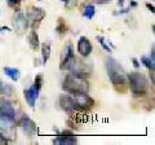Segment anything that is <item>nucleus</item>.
Wrapping results in <instances>:
<instances>
[{"label": "nucleus", "instance_id": "obj_1", "mask_svg": "<svg viewBox=\"0 0 155 145\" xmlns=\"http://www.w3.org/2000/svg\"><path fill=\"white\" fill-rule=\"evenodd\" d=\"M105 62L109 79L115 91L119 93H125L128 91V78L124 67L113 57H107Z\"/></svg>", "mask_w": 155, "mask_h": 145}, {"label": "nucleus", "instance_id": "obj_2", "mask_svg": "<svg viewBox=\"0 0 155 145\" xmlns=\"http://www.w3.org/2000/svg\"><path fill=\"white\" fill-rule=\"evenodd\" d=\"M62 89L71 95H87L89 93V83L84 76L67 74L62 82Z\"/></svg>", "mask_w": 155, "mask_h": 145}, {"label": "nucleus", "instance_id": "obj_3", "mask_svg": "<svg viewBox=\"0 0 155 145\" xmlns=\"http://www.w3.org/2000/svg\"><path fill=\"white\" fill-rule=\"evenodd\" d=\"M128 78V89L136 97H143L149 93V80L141 72H130Z\"/></svg>", "mask_w": 155, "mask_h": 145}, {"label": "nucleus", "instance_id": "obj_4", "mask_svg": "<svg viewBox=\"0 0 155 145\" xmlns=\"http://www.w3.org/2000/svg\"><path fill=\"white\" fill-rule=\"evenodd\" d=\"M16 118L0 114V144H7L16 139Z\"/></svg>", "mask_w": 155, "mask_h": 145}, {"label": "nucleus", "instance_id": "obj_5", "mask_svg": "<svg viewBox=\"0 0 155 145\" xmlns=\"http://www.w3.org/2000/svg\"><path fill=\"white\" fill-rule=\"evenodd\" d=\"M60 106L62 110H65L69 114H75V113H85V110H81L80 106L78 105V101L74 95L71 93H65L60 96Z\"/></svg>", "mask_w": 155, "mask_h": 145}, {"label": "nucleus", "instance_id": "obj_6", "mask_svg": "<svg viewBox=\"0 0 155 145\" xmlns=\"http://www.w3.org/2000/svg\"><path fill=\"white\" fill-rule=\"evenodd\" d=\"M76 60L75 53H74V47H72V43H67L65 46L64 51L61 53V61H60V69L67 71L71 69V66L74 65V62Z\"/></svg>", "mask_w": 155, "mask_h": 145}, {"label": "nucleus", "instance_id": "obj_7", "mask_svg": "<svg viewBox=\"0 0 155 145\" xmlns=\"http://www.w3.org/2000/svg\"><path fill=\"white\" fill-rule=\"evenodd\" d=\"M27 21H28V25L32 27V30H35L36 27H39L40 22L44 20L45 17V11L39 7H30L27 11Z\"/></svg>", "mask_w": 155, "mask_h": 145}, {"label": "nucleus", "instance_id": "obj_8", "mask_svg": "<svg viewBox=\"0 0 155 145\" xmlns=\"http://www.w3.org/2000/svg\"><path fill=\"white\" fill-rule=\"evenodd\" d=\"M12 25H13V30L16 31L18 35H22V34H25L28 29V21H27V17L23 14L22 12L17 11L14 13L13 16V20H12Z\"/></svg>", "mask_w": 155, "mask_h": 145}, {"label": "nucleus", "instance_id": "obj_9", "mask_svg": "<svg viewBox=\"0 0 155 145\" xmlns=\"http://www.w3.org/2000/svg\"><path fill=\"white\" fill-rule=\"evenodd\" d=\"M18 124L22 127L23 132H25V135H27V137H35L36 133H38V126L35 124V122H34L32 119H30L28 117H26V115H23V117L21 118V120L18 122Z\"/></svg>", "mask_w": 155, "mask_h": 145}, {"label": "nucleus", "instance_id": "obj_10", "mask_svg": "<svg viewBox=\"0 0 155 145\" xmlns=\"http://www.w3.org/2000/svg\"><path fill=\"white\" fill-rule=\"evenodd\" d=\"M53 144L58 145H75L78 144V139L71 131H64L62 133L57 135L53 140Z\"/></svg>", "mask_w": 155, "mask_h": 145}, {"label": "nucleus", "instance_id": "obj_11", "mask_svg": "<svg viewBox=\"0 0 155 145\" xmlns=\"http://www.w3.org/2000/svg\"><path fill=\"white\" fill-rule=\"evenodd\" d=\"M92 43L89 42V39L87 36H80L79 40H78V52L80 53L81 57H88L92 53Z\"/></svg>", "mask_w": 155, "mask_h": 145}, {"label": "nucleus", "instance_id": "obj_12", "mask_svg": "<svg viewBox=\"0 0 155 145\" xmlns=\"http://www.w3.org/2000/svg\"><path fill=\"white\" fill-rule=\"evenodd\" d=\"M39 92H40V91L36 89L34 86L23 91V97H25V100L27 101V104L30 105L31 108L35 106V103H36V100L39 97Z\"/></svg>", "mask_w": 155, "mask_h": 145}, {"label": "nucleus", "instance_id": "obj_13", "mask_svg": "<svg viewBox=\"0 0 155 145\" xmlns=\"http://www.w3.org/2000/svg\"><path fill=\"white\" fill-rule=\"evenodd\" d=\"M81 12H83V16L87 18V20H92V18L94 17V13H96V8L92 3H88V0H87V3L83 5V9H81Z\"/></svg>", "mask_w": 155, "mask_h": 145}, {"label": "nucleus", "instance_id": "obj_14", "mask_svg": "<svg viewBox=\"0 0 155 145\" xmlns=\"http://www.w3.org/2000/svg\"><path fill=\"white\" fill-rule=\"evenodd\" d=\"M56 31L58 35H61V36H64L65 34L69 31V26H67V23L65 21V18L64 17H60L57 20V26H56Z\"/></svg>", "mask_w": 155, "mask_h": 145}, {"label": "nucleus", "instance_id": "obj_15", "mask_svg": "<svg viewBox=\"0 0 155 145\" xmlns=\"http://www.w3.org/2000/svg\"><path fill=\"white\" fill-rule=\"evenodd\" d=\"M4 72H5V75L8 78H11L13 82H17L19 78H21V71L16 67H4Z\"/></svg>", "mask_w": 155, "mask_h": 145}, {"label": "nucleus", "instance_id": "obj_16", "mask_svg": "<svg viewBox=\"0 0 155 145\" xmlns=\"http://www.w3.org/2000/svg\"><path fill=\"white\" fill-rule=\"evenodd\" d=\"M28 44H30L31 49L36 51L39 46H40V42H39V35L35 30H31V32L28 34Z\"/></svg>", "mask_w": 155, "mask_h": 145}, {"label": "nucleus", "instance_id": "obj_17", "mask_svg": "<svg viewBox=\"0 0 155 145\" xmlns=\"http://www.w3.org/2000/svg\"><path fill=\"white\" fill-rule=\"evenodd\" d=\"M51 57V43L49 42H44L41 44V61L43 64H47L48 60Z\"/></svg>", "mask_w": 155, "mask_h": 145}, {"label": "nucleus", "instance_id": "obj_18", "mask_svg": "<svg viewBox=\"0 0 155 145\" xmlns=\"http://www.w3.org/2000/svg\"><path fill=\"white\" fill-rule=\"evenodd\" d=\"M13 93V88L12 86H9L8 83H5V82H3L2 79H0V95L3 96H9Z\"/></svg>", "mask_w": 155, "mask_h": 145}, {"label": "nucleus", "instance_id": "obj_19", "mask_svg": "<svg viewBox=\"0 0 155 145\" xmlns=\"http://www.w3.org/2000/svg\"><path fill=\"white\" fill-rule=\"evenodd\" d=\"M97 40H98V43L101 44V47H102V48H104V49H105L106 52H109V53H111V52H113V46H111V44H109L110 42L107 43V40H106L104 36H97Z\"/></svg>", "mask_w": 155, "mask_h": 145}, {"label": "nucleus", "instance_id": "obj_20", "mask_svg": "<svg viewBox=\"0 0 155 145\" xmlns=\"http://www.w3.org/2000/svg\"><path fill=\"white\" fill-rule=\"evenodd\" d=\"M141 62H142V64H143V65H145V66H146V67H147V69L150 70V72H154L155 62H153L151 60H150V59H149V57H147V56H142V57H141Z\"/></svg>", "mask_w": 155, "mask_h": 145}, {"label": "nucleus", "instance_id": "obj_21", "mask_svg": "<svg viewBox=\"0 0 155 145\" xmlns=\"http://www.w3.org/2000/svg\"><path fill=\"white\" fill-rule=\"evenodd\" d=\"M43 82H44V78H43V74H36L35 79H34V87L36 89L40 91L41 87H43Z\"/></svg>", "mask_w": 155, "mask_h": 145}, {"label": "nucleus", "instance_id": "obj_22", "mask_svg": "<svg viewBox=\"0 0 155 145\" xmlns=\"http://www.w3.org/2000/svg\"><path fill=\"white\" fill-rule=\"evenodd\" d=\"M62 3L65 4V7L66 8H69V9H72L76 4H78V0H61Z\"/></svg>", "mask_w": 155, "mask_h": 145}, {"label": "nucleus", "instance_id": "obj_23", "mask_svg": "<svg viewBox=\"0 0 155 145\" xmlns=\"http://www.w3.org/2000/svg\"><path fill=\"white\" fill-rule=\"evenodd\" d=\"M7 2H8V4H9V5H11L12 8L16 9V7H17V8L19 9V4H21L22 0H7Z\"/></svg>", "mask_w": 155, "mask_h": 145}, {"label": "nucleus", "instance_id": "obj_24", "mask_svg": "<svg viewBox=\"0 0 155 145\" xmlns=\"http://www.w3.org/2000/svg\"><path fill=\"white\" fill-rule=\"evenodd\" d=\"M92 2L96 3V4H100V5H104V4L111 3V0H92Z\"/></svg>", "mask_w": 155, "mask_h": 145}, {"label": "nucleus", "instance_id": "obj_25", "mask_svg": "<svg viewBox=\"0 0 155 145\" xmlns=\"http://www.w3.org/2000/svg\"><path fill=\"white\" fill-rule=\"evenodd\" d=\"M146 8H147V9H149V11L151 12V13H154V12H155L154 5H151V4H150V3H147V4H146Z\"/></svg>", "mask_w": 155, "mask_h": 145}, {"label": "nucleus", "instance_id": "obj_26", "mask_svg": "<svg viewBox=\"0 0 155 145\" xmlns=\"http://www.w3.org/2000/svg\"><path fill=\"white\" fill-rule=\"evenodd\" d=\"M132 62H133V66H134V67H140V65H141V64L138 62L137 59H132Z\"/></svg>", "mask_w": 155, "mask_h": 145}, {"label": "nucleus", "instance_id": "obj_27", "mask_svg": "<svg viewBox=\"0 0 155 145\" xmlns=\"http://www.w3.org/2000/svg\"><path fill=\"white\" fill-rule=\"evenodd\" d=\"M0 31H11V29H9V27H0Z\"/></svg>", "mask_w": 155, "mask_h": 145}, {"label": "nucleus", "instance_id": "obj_28", "mask_svg": "<svg viewBox=\"0 0 155 145\" xmlns=\"http://www.w3.org/2000/svg\"><path fill=\"white\" fill-rule=\"evenodd\" d=\"M118 2H119V4H120V7H123V4H124L123 0H118Z\"/></svg>", "mask_w": 155, "mask_h": 145}]
</instances>
